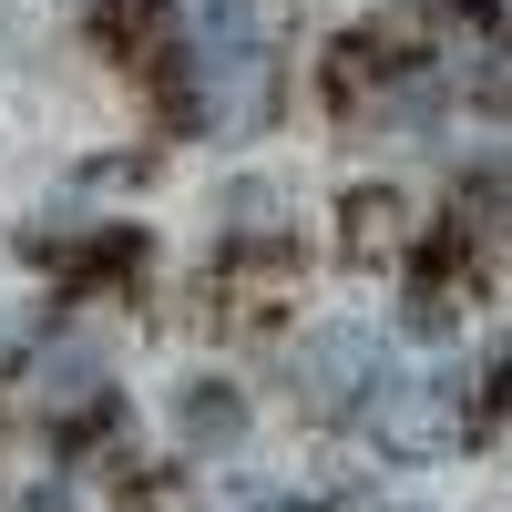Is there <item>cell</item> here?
<instances>
[{
    "instance_id": "6da1fadb",
    "label": "cell",
    "mask_w": 512,
    "mask_h": 512,
    "mask_svg": "<svg viewBox=\"0 0 512 512\" xmlns=\"http://www.w3.org/2000/svg\"><path fill=\"white\" fill-rule=\"evenodd\" d=\"M185 103L205 134L267 113V0H185Z\"/></svg>"
},
{
    "instance_id": "7a4b0ae2",
    "label": "cell",
    "mask_w": 512,
    "mask_h": 512,
    "mask_svg": "<svg viewBox=\"0 0 512 512\" xmlns=\"http://www.w3.org/2000/svg\"><path fill=\"white\" fill-rule=\"evenodd\" d=\"M297 390H308L318 410H369L379 390H390V349H379L359 318L308 328V338H297Z\"/></svg>"
},
{
    "instance_id": "3957f363",
    "label": "cell",
    "mask_w": 512,
    "mask_h": 512,
    "mask_svg": "<svg viewBox=\"0 0 512 512\" xmlns=\"http://www.w3.org/2000/svg\"><path fill=\"white\" fill-rule=\"evenodd\" d=\"M185 431H195V441H236V431H246L236 390H185Z\"/></svg>"
},
{
    "instance_id": "277c9868",
    "label": "cell",
    "mask_w": 512,
    "mask_h": 512,
    "mask_svg": "<svg viewBox=\"0 0 512 512\" xmlns=\"http://www.w3.org/2000/svg\"><path fill=\"white\" fill-rule=\"evenodd\" d=\"M31 512H62V492H31Z\"/></svg>"
}]
</instances>
